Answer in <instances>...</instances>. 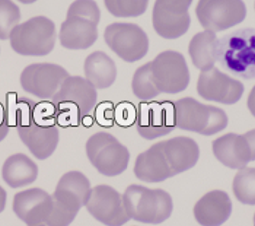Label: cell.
I'll return each instance as SVG.
<instances>
[{"label": "cell", "mask_w": 255, "mask_h": 226, "mask_svg": "<svg viewBox=\"0 0 255 226\" xmlns=\"http://www.w3.org/2000/svg\"><path fill=\"white\" fill-rule=\"evenodd\" d=\"M136 127L138 134L146 140L172 133L175 127L174 121V105L169 101L163 102H143L137 110Z\"/></svg>", "instance_id": "obj_15"}, {"label": "cell", "mask_w": 255, "mask_h": 226, "mask_svg": "<svg viewBox=\"0 0 255 226\" xmlns=\"http://www.w3.org/2000/svg\"><path fill=\"white\" fill-rule=\"evenodd\" d=\"M16 132L37 159L50 158L59 145L60 132L53 104L20 99L15 113Z\"/></svg>", "instance_id": "obj_1"}, {"label": "cell", "mask_w": 255, "mask_h": 226, "mask_svg": "<svg viewBox=\"0 0 255 226\" xmlns=\"http://www.w3.org/2000/svg\"><path fill=\"white\" fill-rule=\"evenodd\" d=\"M254 9H255V3H254Z\"/></svg>", "instance_id": "obj_34"}, {"label": "cell", "mask_w": 255, "mask_h": 226, "mask_svg": "<svg viewBox=\"0 0 255 226\" xmlns=\"http://www.w3.org/2000/svg\"><path fill=\"white\" fill-rule=\"evenodd\" d=\"M232 213V202L222 190L204 194L194 206V218L201 226L223 225Z\"/></svg>", "instance_id": "obj_21"}, {"label": "cell", "mask_w": 255, "mask_h": 226, "mask_svg": "<svg viewBox=\"0 0 255 226\" xmlns=\"http://www.w3.org/2000/svg\"><path fill=\"white\" fill-rule=\"evenodd\" d=\"M216 61L239 79H255V29L244 28L217 39Z\"/></svg>", "instance_id": "obj_3"}, {"label": "cell", "mask_w": 255, "mask_h": 226, "mask_svg": "<svg viewBox=\"0 0 255 226\" xmlns=\"http://www.w3.org/2000/svg\"><path fill=\"white\" fill-rule=\"evenodd\" d=\"M6 200H7V194H6V190L3 189L1 186H0V213L4 210L6 208Z\"/></svg>", "instance_id": "obj_31"}, {"label": "cell", "mask_w": 255, "mask_h": 226, "mask_svg": "<svg viewBox=\"0 0 255 226\" xmlns=\"http://www.w3.org/2000/svg\"><path fill=\"white\" fill-rule=\"evenodd\" d=\"M123 203L128 218L143 224H162L169 219L174 210V202L169 193L136 184L126 189Z\"/></svg>", "instance_id": "obj_5"}, {"label": "cell", "mask_w": 255, "mask_h": 226, "mask_svg": "<svg viewBox=\"0 0 255 226\" xmlns=\"http://www.w3.org/2000/svg\"><path fill=\"white\" fill-rule=\"evenodd\" d=\"M254 226H255V213H254Z\"/></svg>", "instance_id": "obj_33"}, {"label": "cell", "mask_w": 255, "mask_h": 226, "mask_svg": "<svg viewBox=\"0 0 255 226\" xmlns=\"http://www.w3.org/2000/svg\"><path fill=\"white\" fill-rule=\"evenodd\" d=\"M104 4L116 18H137L146 12L149 0H104Z\"/></svg>", "instance_id": "obj_27"}, {"label": "cell", "mask_w": 255, "mask_h": 226, "mask_svg": "<svg viewBox=\"0 0 255 226\" xmlns=\"http://www.w3.org/2000/svg\"><path fill=\"white\" fill-rule=\"evenodd\" d=\"M216 32L204 31L191 38L188 45V53L193 64L201 72L215 67L216 63Z\"/></svg>", "instance_id": "obj_25"}, {"label": "cell", "mask_w": 255, "mask_h": 226, "mask_svg": "<svg viewBox=\"0 0 255 226\" xmlns=\"http://www.w3.org/2000/svg\"><path fill=\"white\" fill-rule=\"evenodd\" d=\"M99 19V7L94 0H75L67 10V18L61 23L60 44L67 50L92 47L98 38Z\"/></svg>", "instance_id": "obj_4"}, {"label": "cell", "mask_w": 255, "mask_h": 226, "mask_svg": "<svg viewBox=\"0 0 255 226\" xmlns=\"http://www.w3.org/2000/svg\"><path fill=\"white\" fill-rule=\"evenodd\" d=\"M172 175L191 170L200 158V149L191 137H172L157 143Z\"/></svg>", "instance_id": "obj_19"}, {"label": "cell", "mask_w": 255, "mask_h": 226, "mask_svg": "<svg viewBox=\"0 0 255 226\" xmlns=\"http://www.w3.org/2000/svg\"><path fill=\"white\" fill-rule=\"evenodd\" d=\"M193 0H156L152 22L159 37L177 39L187 34L191 18L188 9Z\"/></svg>", "instance_id": "obj_12"}, {"label": "cell", "mask_w": 255, "mask_h": 226, "mask_svg": "<svg viewBox=\"0 0 255 226\" xmlns=\"http://www.w3.org/2000/svg\"><path fill=\"white\" fill-rule=\"evenodd\" d=\"M57 124L80 126L97 104L95 88L83 77L69 76L51 98Z\"/></svg>", "instance_id": "obj_2"}, {"label": "cell", "mask_w": 255, "mask_h": 226, "mask_svg": "<svg viewBox=\"0 0 255 226\" xmlns=\"http://www.w3.org/2000/svg\"><path fill=\"white\" fill-rule=\"evenodd\" d=\"M247 105H248V110L250 113L253 114L255 117V86L251 89V92L248 95V101H247Z\"/></svg>", "instance_id": "obj_30"}, {"label": "cell", "mask_w": 255, "mask_h": 226, "mask_svg": "<svg viewBox=\"0 0 255 226\" xmlns=\"http://www.w3.org/2000/svg\"><path fill=\"white\" fill-rule=\"evenodd\" d=\"M232 190L236 200L244 205H255V168L244 167L236 172Z\"/></svg>", "instance_id": "obj_26"}, {"label": "cell", "mask_w": 255, "mask_h": 226, "mask_svg": "<svg viewBox=\"0 0 255 226\" xmlns=\"http://www.w3.org/2000/svg\"><path fill=\"white\" fill-rule=\"evenodd\" d=\"M212 148L217 161H220L225 167L232 170H241L247 167L248 162L254 161L253 152L245 134L239 136L235 133H228L213 140Z\"/></svg>", "instance_id": "obj_20"}, {"label": "cell", "mask_w": 255, "mask_h": 226, "mask_svg": "<svg viewBox=\"0 0 255 226\" xmlns=\"http://www.w3.org/2000/svg\"><path fill=\"white\" fill-rule=\"evenodd\" d=\"M89 191L91 183L86 175L80 171H70L59 180L53 199L59 206L76 216L80 208L85 206Z\"/></svg>", "instance_id": "obj_18"}, {"label": "cell", "mask_w": 255, "mask_h": 226, "mask_svg": "<svg viewBox=\"0 0 255 226\" xmlns=\"http://www.w3.org/2000/svg\"><path fill=\"white\" fill-rule=\"evenodd\" d=\"M134 174L138 180L144 183H160L174 177L157 143L138 155L134 165Z\"/></svg>", "instance_id": "obj_22"}, {"label": "cell", "mask_w": 255, "mask_h": 226, "mask_svg": "<svg viewBox=\"0 0 255 226\" xmlns=\"http://www.w3.org/2000/svg\"><path fill=\"white\" fill-rule=\"evenodd\" d=\"M86 156L99 174L116 177L127 170L130 152L110 133L92 134L86 142Z\"/></svg>", "instance_id": "obj_9"}, {"label": "cell", "mask_w": 255, "mask_h": 226, "mask_svg": "<svg viewBox=\"0 0 255 226\" xmlns=\"http://www.w3.org/2000/svg\"><path fill=\"white\" fill-rule=\"evenodd\" d=\"M1 177L12 189H19L32 184L38 177L37 164L26 155L16 153L9 156L1 168Z\"/></svg>", "instance_id": "obj_23"}, {"label": "cell", "mask_w": 255, "mask_h": 226, "mask_svg": "<svg viewBox=\"0 0 255 226\" xmlns=\"http://www.w3.org/2000/svg\"><path fill=\"white\" fill-rule=\"evenodd\" d=\"M196 15L206 31H226L247 16V7L242 0H198Z\"/></svg>", "instance_id": "obj_11"}, {"label": "cell", "mask_w": 255, "mask_h": 226, "mask_svg": "<svg viewBox=\"0 0 255 226\" xmlns=\"http://www.w3.org/2000/svg\"><path fill=\"white\" fill-rule=\"evenodd\" d=\"M69 77L66 69L51 63H35L23 69L20 85L23 91L41 99L53 98L57 94L61 83Z\"/></svg>", "instance_id": "obj_14"}, {"label": "cell", "mask_w": 255, "mask_h": 226, "mask_svg": "<svg viewBox=\"0 0 255 226\" xmlns=\"http://www.w3.org/2000/svg\"><path fill=\"white\" fill-rule=\"evenodd\" d=\"M13 212L28 226H48L53 213V196L41 189L23 190L15 194Z\"/></svg>", "instance_id": "obj_17"}, {"label": "cell", "mask_w": 255, "mask_h": 226, "mask_svg": "<svg viewBox=\"0 0 255 226\" xmlns=\"http://www.w3.org/2000/svg\"><path fill=\"white\" fill-rule=\"evenodd\" d=\"M155 96L179 94L190 83V70L184 56L178 51H163L153 61L143 66Z\"/></svg>", "instance_id": "obj_6"}, {"label": "cell", "mask_w": 255, "mask_h": 226, "mask_svg": "<svg viewBox=\"0 0 255 226\" xmlns=\"http://www.w3.org/2000/svg\"><path fill=\"white\" fill-rule=\"evenodd\" d=\"M10 130V123L7 118V113L4 110V107L0 104V142L6 139V136L9 134Z\"/></svg>", "instance_id": "obj_29"}, {"label": "cell", "mask_w": 255, "mask_h": 226, "mask_svg": "<svg viewBox=\"0 0 255 226\" xmlns=\"http://www.w3.org/2000/svg\"><path fill=\"white\" fill-rule=\"evenodd\" d=\"M175 127L181 130L213 136L228 126V115L223 110L204 105L194 98H182L172 102Z\"/></svg>", "instance_id": "obj_7"}, {"label": "cell", "mask_w": 255, "mask_h": 226, "mask_svg": "<svg viewBox=\"0 0 255 226\" xmlns=\"http://www.w3.org/2000/svg\"><path fill=\"white\" fill-rule=\"evenodd\" d=\"M104 39L107 45L127 63L144 58L149 51L147 34L134 23H111L105 28Z\"/></svg>", "instance_id": "obj_10"}, {"label": "cell", "mask_w": 255, "mask_h": 226, "mask_svg": "<svg viewBox=\"0 0 255 226\" xmlns=\"http://www.w3.org/2000/svg\"><path fill=\"white\" fill-rule=\"evenodd\" d=\"M20 3H23V4H31V3H35L37 0H18Z\"/></svg>", "instance_id": "obj_32"}, {"label": "cell", "mask_w": 255, "mask_h": 226, "mask_svg": "<svg viewBox=\"0 0 255 226\" xmlns=\"http://www.w3.org/2000/svg\"><path fill=\"white\" fill-rule=\"evenodd\" d=\"M85 208L97 221L107 226H123L130 221L124 209L123 196L105 184L91 189Z\"/></svg>", "instance_id": "obj_13"}, {"label": "cell", "mask_w": 255, "mask_h": 226, "mask_svg": "<svg viewBox=\"0 0 255 226\" xmlns=\"http://www.w3.org/2000/svg\"><path fill=\"white\" fill-rule=\"evenodd\" d=\"M9 39L13 51L19 56H48L56 45V25L45 16H35L19 23Z\"/></svg>", "instance_id": "obj_8"}, {"label": "cell", "mask_w": 255, "mask_h": 226, "mask_svg": "<svg viewBox=\"0 0 255 226\" xmlns=\"http://www.w3.org/2000/svg\"><path fill=\"white\" fill-rule=\"evenodd\" d=\"M85 79L95 89L110 88L117 77V67L113 58L102 51H95L85 60Z\"/></svg>", "instance_id": "obj_24"}, {"label": "cell", "mask_w": 255, "mask_h": 226, "mask_svg": "<svg viewBox=\"0 0 255 226\" xmlns=\"http://www.w3.org/2000/svg\"><path fill=\"white\" fill-rule=\"evenodd\" d=\"M20 10L12 0H0V39L10 38L12 31L19 25Z\"/></svg>", "instance_id": "obj_28"}, {"label": "cell", "mask_w": 255, "mask_h": 226, "mask_svg": "<svg viewBox=\"0 0 255 226\" xmlns=\"http://www.w3.org/2000/svg\"><path fill=\"white\" fill-rule=\"evenodd\" d=\"M197 92L206 101L232 105L242 98L244 85L234 77L222 73L216 67H212L200 73Z\"/></svg>", "instance_id": "obj_16"}]
</instances>
